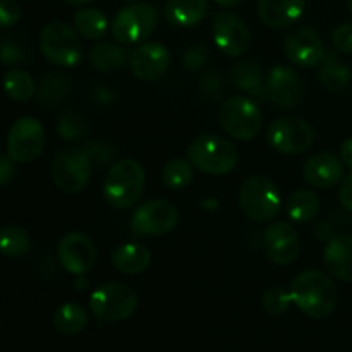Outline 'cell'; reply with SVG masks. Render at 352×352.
<instances>
[{"label":"cell","instance_id":"cell-23","mask_svg":"<svg viewBox=\"0 0 352 352\" xmlns=\"http://www.w3.org/2000/svg\"><path fill=\"white\" fill-rule=\"evenodd\" d=\"M208 10V0H168L165 19L172 26L191 28L201 23Z\"/></svg>","mask_w":352,"mask_h":352},{"label":"cell","instance_id":"cell-1","mask_svg":"<svg viewBox=\"0 0 352 352\" xmlns=\"http://www.w3.org/2000/svg\"><path fill=\"white\" fill-rule=\"evenodd\" d=\"M292 302L315 320L330 316L339 301V291L336 282L323 272L306 270L301 272L291 284Z\"/></svg>","mask_w":352,"mask_h":352},{"label":"cell","instance_id":"cell-28","mask_svg":"<svg viewBox=\"0 0 352 352\" xmlns=\"http://www.w3.org/2000/svg\"><path fill=\"white\" fill-rule=\"evenodd\" d=\"M74 28L81 36L100 40L109 31V19L105 14L93 7H85L74 14Z\"/></svg>","mask_w":352,"mask_h":352},{"label":"cell","instance_id":"cell-40","mask_svg":"<svg viewBox=\"0 0 352 352\" xmlns=\"http://www.w3.org/2000/svg\"><path fill=\"white\" fill-rule=\"evenodd\" d=\"M201 88L206 96H210V98H219L223 91L222 74L215 71L205 72V76L201 78Z\"/></svg>","mask_w":352,"mask_h":352},{"label":"cell","instance_id":"cell-6","mask_svg":"<svg viewBox=\"0 0 352 352\" xmlns=\"http://www.w3.org/2000/svg\"><path fill=\"white\" fill-rule=\"evenodd\" d=\"M138 308V294L126 284L110 282L96 289L89 298L91 315L102 323H116L133 316Z\"/></svg>","mask_w":352,"mask_h":352},{"label":"cell","instance_id":"cell-30","mask_svg":"<svg viewBox=\"0 0 352 352\" xmlns=\"http://www.w3.org/2000/svg\"><path fill=\"white\" fill-rule=\"evenodd\" d=\"M86 323H88V315L85 308L74 302L62 305L54 313V329L62 336H76L85 330Z\"/></svg>","mask_w":352,"mask_h":352},{"label":"cell","instance_id":"cell-46","mask_svg":"<svg viewBox=\"0 0 352 352\" xmlns=\"http://www.w3.org/2000/svg\"><path fill=\"white\" fill-rule=\"evenodd\" d=\"M71 6H85V3H89L91 0H67Z\"/></svg>","mask_w":352,"mask_h":352},{"label":"cell","instance_id":"cell-16","mask_svg":"<svg viewBox=\"0 0 352 352\" xmlns=\"http://www.w3.org/2000/svg\"><path fill=\"white\" fill-rule=\"evenodd\" d=\"M58 260L62 267L74 275H85L95 267L96 250L86 234L69 232L58 243Z\"/></svg>","mask_w":352,"mask_h":352},{"label":"cell","instance_id":"cell-18","mask_svg":"<svg viewBox=\"0 0 352 352\" xmlns=\"http://www.w3.org/2000/svg\"><path fill=\"white\" fill-rule=\"evenodd\" d=\"M267 98L280 109H292L302 100V81L298 72L277 65L268 72Z\"/></svg>","mask_w":352,"mask_h":352},{"label":"cell","instance_id":"cell-35","mask_svg":"<svg viewBox=\"0 0 352 352\" xmlns=\"http://www.w3.org/2000/svg\"><path fill=\"white\" fill-rule=\"evenodd\" d=\"M261 305H263L265 311H267L268 315H284V313H287V309L291 308L292 305L291 292H287L284 287H280V285H274V287H270L263 294Z\"/></svg>","mask_w":352,"mask_h":352},{"label":"cell","instance_id":"cell-39","mask_svg":"<svg viewBox=\"0 0 352 352\" xmlns=\"http://www.w3.org/2000/svg\"><path fill=\"white\" fill-rule=\"evenodd\" d=\"M332 41L337 47V50L352 55V23H346L337 26L336 30H333Z\"/></svg>","mask_w":352,"mask_h":352},{"label":"cell","instance_id":"cell-41","mask_svg":"<svg viewBox=\"0 0 352 352\" xmlns=\"http://www.w3.org/2000/svg\"><path fill=\"white\" fill-rule=\"evenodd\" d=\"M24 58H26V52H24V48L21 47V45L7 41V43H3L2 47H0V60H2L3 64H19Z\"/></svg>","mask_w":352,"mask_h":352},{"label":"cell","instance_id":"cell-36","mask_svg":"<svg viewBox=\"0 0 352 352\" xmlns=\"http://www.w3.org/2000/svg\"><path fill=\"white\" fill-rule=\"evenodd\" d=\"M85 151L88 153L89 160L95 162L98 165L110 164L116 158V151L109 146V144L102 143V141H91L85 146Z\"/></svg>","mask_w":352,"mask_h":352},{"label":"cell","instance_id":"cell-44","mask_svg":"<svg viewBox=\"0 0 352 352\" xmlns=\"http://www.w3.org/2000/svg\"><path fill=\"white\" fill-rule=\"evenodd\" d=\"M340 160H342L344 165L349 167L352 172V138L344 141L342 146H340Z\"/></svg>","mask_w":352,"mask_h":352},{"label":"cell","instance_id":"cell-2","mask_svg":"<svg viewBox=\"0 0 352 352\" xmlns=\"http://www.w3.org/2000/svg\"><path fill=\"white\" fill-rule=\"evenodd\" d=\"M144 181V170L136 160L117 162L103 181V196L113 208L127 210L140 201Z\"/></svg>","mask_w":352,"mask_h":352},{"label":"cell","instance_id":"cell-5","mask_svg":"<svg viewBox=\"0 0 352 352\" xmlns=\"http://www.w3.org/2000/svg\"><path fill=\"white\" fill-rule=\"evenodd\" d=\"M40 50L48 62L60 67H76L82 58L79 33L62 21L48 23L41 30Z\"/></svg>","mask_w":352,"mask_h":352},{"label":"cell","instance_id":"cell-12","mask_svg":"<svg viewBox=\"0 0 352 352\" xmlns=\"http://www.w3.org/2000/svg\"><path fill=\"white\" fill-rule=\"evenodd\" d=\"M179 212L167 199H148L133 213L131 227L138 236H164L175 229Z\"/></svg>","mask_w":352,"mask_h":352},{"label":"cell","instance_id":"cell-33","mask_svg":"<svg viewBox=\"0 0 352 352\" xmlns=\"http://www.w3.org/2000/svg\"><path fill=\"white\" fill-rule=\"evenodd\" d=\"M192 175H195L192 164L184 158H172L162 170V179H164L165 186L175 189V191L188 188L192 181Z\"/></svg>","mask_w":352,"mask_h":352},{"label":"cell","instance_id":"cell-22","mask_svg":"<svg viewBox=\"0 0 352 352\" xmlns=\"http://www.w3.org/2000/svg\"><path fill=\"white\" fill-rule=\"evenodd\" d=\"M230 81L241 91L248 93V98L254 103L267 98V79L254 62H241L230 71Z\"/></svg>","mask_w":352,"mask_h":352},{"label":"cell","instance_id":"cell-20","mask_svg":"<svg viewBox=\"0 0 352 352\" xmlns=\"http://www.w3.org/2000/svg\"><path fill=\"white\" fill-rule=\"evenodd\" d=\"M323 267L330 277L352 282V236L342 234L327 243L323 251Z\"/></svg>","mask_w":352,"mask_h":352},{"label":"cell","instance_id":"cell-13","mask_svg":"<svg viewBox=\"0 0 352 352\" xmlns=\"http://www.w3.org/2000/svg\"><path fill=\"white\" fill-rule=\"evenodd\" d=\"M213 40L227 57H241L251 45L250 28L234 12H220L213 21Z\"/></svg>","mask_w":352,"mask_h":352},{"label":"cell","instance_id":"cell-45","mask_svg":"<svg viewBox=\"0 0 352 352\" xmlns=\"http://www.w3.org/2000/svg\"><path fill=\"white\" fill-rule=\"evenodd\" d=\"M215 2L222 7H237L243 0H215Z\"/></svg>","mask_w":352,"mask_h":352},{"label":"cell","instance_id":"cell-37","mask_svg":"<svg viewBox=\"0 0 352 352\" xmlns=\"http://www.w3.org/2000/svg\"><path fill=\"white\" fill-rule=\"evenodd\" d=\"M206 60H208V50L203 45H191L182 55V64L189 71L201 69L206 64Z\"/></svg>","mask_w":352,"mask_h":352},{"label":"cell","instance_id":"cell-19","mask_svg":"<svg viewBox=\"0 0 352 352\" xmlns=\"http://www.w3.org/2000/svg\"><path fill=\"white\" fill-rule=\"evenodd\" d=\"M306 182L313 188L330 189L342 181L344 165L339 157L333 153L313 155L302 168Z\"/></svg>","mask_w":352,"mask_h":352},{"label":"cell","instance_id":"cell-11","mask_svg":"<svg viewBox=\"0 0 352 352\" xmlns=\"http://www.w3.org/2000/svg\"><path fill=\"white\" fill-rule=\"evenodd\" d=\"M45 146V133L40 120L34 117H21L10 126L7 134V155L16 164H31L41 155Z\"/></svg>","mask_w":352,"mask_h":352},{"label":"cell","instance_id":"cell-7","mask_svg":"<svg viewBox=\"0 0 352 352\" xmlns=\"http://www.w3.org/2000/svg\"><path fill=\"white\" fill-rule=\"evenodd\" d=\"M220 124L227 134L239 141H251L261 131V112L256 103L248 96H232L219 112Z\"/></svg>","mask_w":352,"mask_h":352},{"label":"cell","instance_id":"cell-24","mask_svg":"<svg viewBox=\"0 0 352 352\" xmlns=\"http://www.w3.org/2000/svg\"><path fill=\"white\" fill-rule=\"evenodd\" d=\"M151 253L146 246L127 243L117 248L112 253V265L116 270L126 275H136L150 267Z\"/></svg>","mask_w":352,"mask_h":352},{"label":"cell","instance_id":"cell-32","mask_svg":"<svg viewBox=\"0 0 352 352\" xmlns=\"http://www.w3.org/2000/svg\"><path fill=\"white\" fill-rule=\"evenodd\" d=\"M30 250V237L26 230L17 226H6L0 229V253L7 258H19Z\"/></svg>","mask_w":352,"mask_h":352},{"label":"cell","instance_id":"cell-14","mask_svg":"<svg viewBox=\"0 0 352 352\" xmlns=\"http://www.w3.org/2000/svg\"><path fill=\"white\" fill-rule=\"evenodd\" d=\"M284 50L289 60L302 69H311L322 64L327 54L322 38L311 28H298L289 33V36L285 38Z\"/></svg>","mask_w":352,"mask_h":352},{"label":"cell","instance_id":"cell-29","mask_svg":"<svg viewBox=\"0 0 352 352\" xmlns=\"http://www.w3.org/2000/svg\"><path fill=\"white\" fill-rule=\"evenodd\" d=\"M71 93V82L62 74H48L45 76L43 81L40 82V88L36 93V102L41 107H57L58 103L64 102Z\"/></svg>","mask_w":352,"mask_h":352},{"label":"cell","instance_id":"cell-9","mask_svg":"<svg viewBox=\"0 0 352 352\" xmlns=\"http://www.w3.org/2000/svg\"><path fill=\"white\" fill-rule=\"evenodd\" d=\"M93 162L88 153L78 148L62 150L55 155L52 164V179L60 191L67 195L81 192L91 179Z\"/></svg>","mask_w":352,"mask_h":352},{"label":"cell","instance_id":"cell-47","mask_svg":"<svg viewBox=\"0 0 352 352\" xmlns=\"http://www.w3.org/2000/svg\"><path fill=\"white\" fill-rule=\"evenodd\" d=\"M349 10H351V14H352V0H349Z\"/></svg>","mask_w":352,"mask_h":352},{"label":"cell","instance_id":"cell-31","mask_svg":"<svg viewBox=\"0 0 352 352\" xmlns=\"http://www.w3.org/2000/svg\"><path fill=\"white\" fill-rule=\"evenodd\" d=\"M3 89L9 98L16 102H26L36 93V85L28 72L21 69H9L3 74Z\"/></svg>","mask_w":352,"mask_h":352},{"label":"cell","instance_id":"cell-38","mask_svg":"<svg viewBox=\"0 0 352 352\" xmlns=\"http://www.w3.org/2000/svg\"><path fill=\"white\" fill-rule=\"evenodd\" d=\"M21 7L16 0H0V28H10L19 21Z\"/></svg>","mask_w":352,"mask_h":352},{"label":"cell","instance_id":"cell-43","mask_svg":"<svg viewBox=\"0 0 352 352\" xmlns=\"http://www.w3.org/2000/svg\"><path fill=\"white\" fill-rule=\"evenodd\" d=\"M339 198L344 208L352 212V172L349 175L344 177L342 186H340V191H339Z\"/></svg>","mask_w":352,"mask_h":352},{"label":"cell","instance_id":"cell-27","mask_svg":"<svg viewBox=\"0 0 352 352\" xmlns=\"http://www.w3.org/2000/svg\"><path fill=\"white\" fill-rule=\"evenodd\" d=\"M323 64L320 67L318 79L323 88L330 91H340L352 81V71L347 64L340 62L336 55H327L323 57Z\"/></svg>","mask_w":352,"mask_h":352},{"label":"cell","instance_id":"cell-15","mask_svg":"<svg viewBox=\"0 0 352 352\" xmlns=\"http://www.w3.org/2000/svg\"><path fill=\"white\" fill-rule=\"evenodd\" d=\"M263 250L275 265H291L301 253V243L294 227L287 222H275L265 230Z\"/></svg>","mask_w":352,"mask_h":352},{"label":"cell","instance_id":"cell-26","mask_svg":"<svg viewBox=\"0 0 352 352\" xmlns=\"http://www.w3.org/2000/svg\"><path fill=\"white\" fill-rule=\"evenodd\" d=\"M320 196L311 189H299L287 199V215L289 219L298 223L311 222L320 212Z\"/></svg>","mask_w":352,"mask_h":352},{"label":"cell","instance_id":"cell-42","mask_svg":"<svg viewBox=\"0 0 352 352\" xmlns=\"http://www.w3.org/2000/svg\"><path fill=\"white\" fill-rule=\"evenodd\" d=\"M16 174V162L9 155L0 153V186L9 184Z\"/></svg>","mask_w":352,"mask_h":352},{"label":"cell","instance_id":"cell-4","mask_svg":"<svg viewBox=\"0 0 352 352\" xmlns=\"http://www.w3.org/2000/svg\"><path fill=\"white\" fill-rule=\"evenodd\" d=\"M239 203L246 217L254 222H270L277 217L282 199L277 184L265 175H251L243 182Z\"/></svg>","mask_w":352,"mask_h":352},{"label":"cell","instance_id":"cell-3","mask_svg":"<svg viewBox=\"0 0 352 352\" xmlns=\"http://www.w3.org/2000/svg\"><path fill=\"white\" fill-rule=\"evenodd\" d=\"M192 167L210 175H226L236 168L239 155L229 140L217 134H201L188 150Z\"/></svg>","mask_w":352,"mask_h":352},{"label":"cell","instance_id":"cell-10","mask_svg":"<svg viewBox=\"0 0 352 352\" xmlns=\"http://www.w3.org/2000/svg\"><path fill=\"white\" fill-rule=\"evenodd\" d=\"M267 140L282 155H301L311 148L315 131L301 117H282L268 127Z\"/></svg>","mask_w":352,"mask_h":352},{"label":"cell","instance_id":"cell-34","mask_svg":"<svg viewBox=\"0 0 352 352\" xmlns=\"http://www.w3.org/2000/svg\"><path fill=\"white\" fill-rule=\"evenodd\" d=\"M58 136L67 141H78L88 133V120L76 110H67L60 116L57 124Z\"/></svg>","mask_w":352,"mask_h":352},{"label":"cell","instance_id":"cell-8","mask_svg":"<svg viewBox=\"0 0 352 352\" xmlns=\"http://www.w3.org/2000/svg\"><path fill=\"white\" fill-rule=\"evenodd\" d=\"M158 24V10L150 3H131L117 12L112 34L119 43L133 45L151 36Z\"/></svg>","mask_w":352,"mask_h":352},{"label":"cell","instance_id":"cell-17","mask_svg":"<svg viewBox=\"0 0 352 352\" xmlns=\"http://www.w3.org/2000/svg\"><path fill=\"white\" fill-rule=\"evenodd\" d=\"M170 65V54L167 47L157 41L140 45L129 55V69L141 81H157L167 72Z\"/></svg>","mask_w":352,"mask_h":352},{"label":"cell","instance_id":"cell-25","mask_svg":"<svg viewBox=\"0 0 352 352\" xmlns=\"http://www.w3.org/2000/svg\"><path fill=\"white\" fill-rule=\"evenodd\" d=\"M89 62L96 71L110 72L124 67L129 62V55L122 45L110 43V41H100L89 52Z\"/></svg>","mask_w":352,"mask_h":352},{"label":"cell","instance_id":"cell-48","mask_svg":"<svg viewBox=\"0 0 352 352\" xmlns=\"http://www.w3.org/2000/svg\"><path fill=\"white\" fill-rule=\"evenodd\" d=\"M126 2H136V0H126Z\"/></svg>","mask_w":352,"mask_h":352},{"label":"cell","instance_id":"cell-21","mask_svg":"<svg viewBox=\"0 0 352 352\" xmlns=\"http://www.w3.org/2000/svg\"><path fill=\"white\" fill-rule=\"evenodd\" d=\"M305 12V0H260L258 14L268 28H289Z\"/></svg>","mask_w":352,"mask_h":352}]
</instances>
